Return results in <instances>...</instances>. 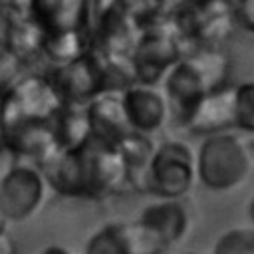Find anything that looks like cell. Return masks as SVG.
<instances>
[{
    "instance_id": "5",
    "label": "cell",
    "mask_w": 254,
    "mask_h": 254,
    "mask_svg": "<svg viewBox=\"0 0 254 254\" xmlns=\"http://www.w3.org/2000/svg\"><path fill=\"white\" fill-rule=\"evenodd\" d=\"M196 179L194 153L181 141H165L157 145L143 175L141 189L155 198L181 200L192 189Z\"/></svg>"
},
{
    "instance_id": "23",
    "label": "cell",
    "mask_w": 254,
    "mask_h": 254,
    "mask_svg": "<svg viewBox=\"0 0 254 254\" xmlns=\"http://www.w3.org/2000/svg\"><path fill=\"white\" fill-rule=\"evenodd\" d=\"M40 254H75V252H71L69 248L60 246V244H50V246H46Z\"/></svg>"
},
{
    "instance_id": "20",
    "label": "cell",
    "mask_w": 254,
    "mask_h": 254,
    "mask_svg": "<svg viewBox=\"0 0 254 254\" xmlns=\"http://www.w3.org/2000/svg\"><path fill=\"white\" fill-rule=\"evenodd\" d=\"M28 64L6 44H0V95L12 87L22 75Z\"/></svg>"
},
{
    "instance_id": "10",
    "label": "cell",
    "mask_w": 254,
    "mask_h": 254,
    "mask_svg": "<svg viewBox=\"0 0 254 254\" xmlns=\"http://www.w3.org/2000/svg\"><path fill=\"white\" fill-rule=\"evenodd\" d=\"M26 16H30L46 36L91 34L93 0H30Z\"/></svg>"
},
{
    "instance_id": "22",
    "label": "cell",
    "mask_w": 254,
    "mask_h": 254,
    "mask_svg": "<svg viewBox=\"0 0 254 254\" xmlns=\"http://www.w3.org/2000/svg\"><path fill=\"white\" fill-rule=\"evenodd\" d=\"M16 14L4 6H0V44H8V36L12 32V24H14Z\"/></svg>"
},
{
    "instance_id": "17",
    "label": "cell",
    "mask_w": 254,
    "mask_h": 254,
    "mask_svg": "<svg viewBox=\"0 0 254 254\" xmlns=\"http://www.w3.org/2000/svg\"><path fill=\"white\" fill-rule=\"evenodd\" d=\"M83 254H131L123 222H109L97 228L85 242Z\"/></svg>"
},
{
    "instance_id": "28",
    "label": "cell",
    "mask_w": 254,
    "mask_h": 254,
    "mask_svg": "<svg viewBox=\"0 0 254 254\" xmlns=\"http://www.w3.org/2000/svg\"><path fill=\"white\" fill-rule=\"evenodd\" d=\"M181 2H185V0H181Z\"/></svg>"
},
{
    "instance_id": "12",
    "label": "cell",
    "mask_w": 254,
    "mask_h": 254,
    "mask_svg": "<svg viewBox=\"0 0 254 254\" xmlns=\"http://www.w3.org/2000/svg\"><path fill=\"white\" fill-rule=\"evenodd\" d=\"M8 151L14 155L16 163H28L44 171L64 151V147L52 121L34 123L12 131L8 135Z\"/></svg>"
},
{
    "instance_id": "21",
    "label": "cell",
    "mask_w": 254,
    "mask_h": 254,
    "mask_svg": "<svg viewBox=\"0 0 254 254\" xmlns=\"http://www.w3.org/2000/svg\"><path fill=\"white\" fill-rule=\"evenodd\" d=\"M234 18L236 24L254 34V0H234Z\"/></svg>"
},
{
    "instance_id": "14",
    "label": "cell",
    "mask_w": 254,
    "mask_h": 254,
    "mask_svg": "<svg viewBox=\"0 0 254 254\" xmlns=\"http://www.w3.org/2000/svg\"><path fill=\"white\" fill-rule=\"evenodd\" d=\"M137 220L169 248L189 230V212L177 198H157L141 210Z\"/></svg>"
},
{
    "instance_id": "8",
    "label": "cell",
    "mask_w": 254,
    "mask_h": 254,
    "mask_svg": "<svg viewBox=\"0 0 254 254\" xmlns=\"http://www.w3.org/2000/svg\"><path fill=\"white\" fill-rule=\"evenodd\" d=\"M50 185L42 169L14 163L0 177V212L8 222H26L40 212Z\"/></svg>"
},
{
    "instance_id": "1",
    "label": "cell",
    "mask_w": 254,
    "mask_h": 254,
    "mask_svg": "<svg viewBox=\"0 0 254 254\" xmlns=\"http://www.w3.org/2000/svg\"><path fill=\"white\" fill-rule=\"evenodd\" d=\"M44 175L50 189L67 198H105L131 185L117 145L95 135L79 147L64 149Z\"/></svg>"
},
{
    "instance_id": "15",
    "label": "cell",
    "mask_w": 254,
    "mask_h": 254,
    "mask_svg": "<svg viewBox=\"0 0 254 254\" xmlns=\"http://www.w3.org/2000/svg\"><path fill=\"white\" fill-rule=\"evenodd\" d=\"M87 111L93 125V135L99 139L117 143L123 135L133 131L123 107V91H105L97 95L87 105Z\"/></svg>"
},
{
    "instance_id": "19",
    "label": "cell",
    "mask_w": 254,
    "mask_h": 254,
    "mask_svg": "<svg viewBox=\"0 0 254 254\" xmlns=\"http://www.w3.org/2000/svg\"><path fill=\"white\" fill-rule=\"evenodd\" d=\"M234 115H236V129L254 133V81L236 85Z\"/></svg>"
},
{
    "instance_id": "9",
    "label": "cell",
    "mask_w": 254,
    "mask_h": 254,
    "mask_svg": "<svg viewBox=\"0 0 254 254\" xmlns=\"http://www.w3.org/2000/svg\"><path fill=\"white\" fill-rule=\"evenodd\" d=\"M183 40L216 44L228 36L234 18V2L228 0H185L173 20Z\"/></svg>"
},
{
    "instance_id": "2",
    "label": "cell",
    "mask_w": 254,
    "mask_h": 254,
    "mask_svg": "<svg viewBox=\"0 0 254 254\" xmlns=\"http://www.w3.org/2000/svg\"><path fill=\"white\" fill-rule=\"evenodd\" d=\"M226 62L214 50L183 56L163 79V91L171 105V115L181 125L196 105L214 89L224 85Z\"/></svg>"
},
{
    "instance_id": "18",
    "label": "cell",
    "mask_w": 254,
    "mask_h": 254,
    "mask_svg": "<svg viewBox=\"0 0 254 254\" xmlns=\"http://www.w3.org/2000/svg\"><path fill=\"white\" fill-rule=\"evenodd\" d=\"M212 254H254V228H232L224 232Z\"/></svg>"
},
{
    "instance_id": "4",
    "label": "cell",
    "mask_w": 254,
    "mask_h": 254,
    "mask_svg": "<svg viewBox=\"0 0 254 254\" xmlns=\"http://www.w3.org/2000/svg\"><path fill=\"white\" fill-rule=\"evenodd\" d=\"M250 171V157L236 135L220 131L206 135L196 153L198 181L214 192L230 190Z\"/></svg>"
},
{
    "instance_id": "26",
    "label": "cell",
    "mask_w": 254,
    "mask_h": 254,
    "mask_svg": "<svg viewBox=\"0 0 254 254\" xmlns=\"http://www.w3.org/2000/svg\"><path fill=\"white\" fill-rule=\"evenodd\" d=\"M248 214H250V220L254 222V196H252V200H250V204H248Z\"/></svg>"
},
{
    "instance_id": "11",
    "label": "cell",
    "mask_w": 254,
    "mask_h": 254,
    "mask_svg": "<svg viewBox=\"0 0 254 254\" xmlns=\"http://www.w3.org/2000/svg\"><path fill=\"white\" fill-rule=\"evenodd\" d=\"M123 107L127 113L129 127L143 135H153L167 123L171 115V105L159 85L131 83L123 89Z\"/></svg>"
},
{
    "instance_id": "3",
    "label": "cell",
    "mask_w": 254,
    "mask_h": 254,
    "mask_svg": "<svg viewBox=\"0 0 254 254\" xmlns=\"http://www.w3.org/2000/svg\"><path fill=\"white\" fill-rule=\"evenodd\" d=\"M65 101L50 73H24L0 95V117L6 133L34 123H52L64 111Z\"/></svg>"
},
{
    "instance_id": "27",
    "label": "cell",
    "mask_w": 254,
    "mask_h": 254,
    "mask_svg": "<svg viewBox=\"0 0 254 254\" xmlns=\"http://www.w3.org/2000/svg\"><path fill=\"white\" fill-rule=\"evenodd\" d=\"M185 254H196V252H185Z\"/></svg>"
},
{
    "instance_id": "24",
    "label": "cell",
    "mask_w": 254,
    "mask_h": 254,
    "mask_svg": "<svg viewBox=\"0 0 254 254\" xmlns=\"http://www.w3.org/2000/svg\"><path fill=\"white\" fill-rule=\"evenodd\" d=\"M4 151H8V133H6V127L0 117V153H4Z\"/></svg>"
},
{
    "instance_id": "16",
    "label": "cell",
    "mask_w": 254,
    "mask_h": 254,
    "mask_svg": "<svg viewBox=\"0 0 254 254\" xmlns=\"http://www.w3.org/2000/svg\"><path fill=\"white\" fill-rule=\"evenodd\" d=\"M54 127L64 149L79 147L93 137L87 105H65L64 111L56 117Z\"/></svg>"
},
{
    "instance_id": "6",
    "label": "cell",
    "mask_w": 254,
    "mask_h": 254,
    "mask_svg": "<svg viewBox=\"0 0 254 254\" xmlns=\"http://www.w3.org/2000/svg\"><path fill=\"white\" fill-rule=\"evenodd\" d=\"M181 40L183 38L175 24L167 26L157 20L147 24L131 52V64L137 81L159 85L171 67L185 56L181 52Z\"/></svg>"
},
{
    "instance_id": "25",
    "label": "cell",
    "mask_w": 254,
    "mask_h": 254,
    "mask_svg": "<svg viewBox=\"0 0 254 254\" xmlns=\"http://www.w3.org/2000/svg\"><path fill=\"white\" fill-rule=\"evenodd\" d=\"M6 224H8V220L2 216V212H0V242L6 238Z\"/></svg>"
},
{
    "instance_id": "13",
    "label": "cell",
    "mask_w": 254,
    "mask_h": 254,
    "mask_svg": "<svg viewBox=\"0 0 254 254\" xmlns=\"http://www.w3.org/2000/svg\"><path fill=\"white\" fill-rule=\"evenodd\" d=\"M234 103H236V87L222 85L210 91L196 105V109L185 121V127L200 135L230 131V127H236Z\"/></svg>"
},
{
    "instance_id": "7",
    "label": "cell",
    "mask_w": 254,
    "mask_h": 254,
    "mask_svg": "<svg viewBox=\"0 0 254 254\" xmlns=\"http://www.w3.org/2000/svg\"><path fill=\"white\" fill-rule=\"evenodd\" d=\"M65 105H89L97 95L111 91L105 54L91 48L75 60L50 71Z\"/></svg>"
}]
</instances>
